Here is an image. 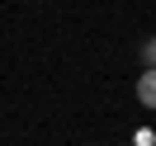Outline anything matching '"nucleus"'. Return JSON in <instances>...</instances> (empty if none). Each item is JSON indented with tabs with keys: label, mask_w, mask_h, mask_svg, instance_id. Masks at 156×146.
<instances>
[{
	"label": "nucleus",
	"mask_w": 156,
	"mask_h": 146,
	"mask_svg": "<svg viewBox=\"0 0 156 146\" xmlns=\"http://www.w3.org/2000/svg\"><path fill=\"white\" fill-rule=\"evenodd\" d=\"M142 61H147V66H156V38L142 42Z\"/></svg>",
	"instance_id": "2"
},
{
	"label": "nucleus",
	"mask_w": 156,
	"mask_h": 146,
	"mask_svg": "<svg viewBox=\"0 0 156 146\" xmlns=\"http://www.w3.org/2000/svg\"><path fill=\"white\" fill-rule=\"evenodd\" d=\"M137 99H142L147 108H156V66H147L142 76H137Z\"/></svg>",
	"instance_id": "1"
},
{
	"label": "nucleus",
	"mask_w": 156,
	"mask_h": 146,
	"mask_svg": "<svg viewBox=\"0 0 156 146\" xmlns=\"http://www.w3.org/2000/svg\"><path fill=\"white\" fill-rule=\"evenodd\" d=\"M156 137H151V127H142V132H137V146H151Z\"/></svg>",
	"instance_id": "3"
}]
</instances>
